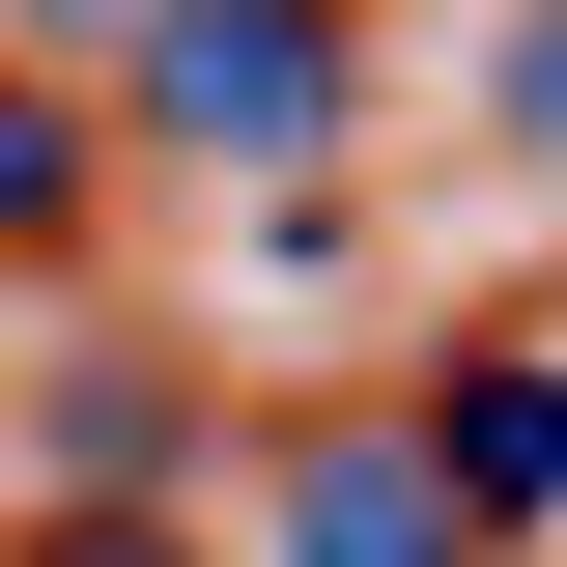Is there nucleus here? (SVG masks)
<instances>
[{
  "label": "nucleus",
  "mask_w": 567,
  "mask_h": 567,
  "mask_svg": "<svg viewBox=\"0 0 567 567\" xmlns=\"http://www.w3.org/2000/svg\"><path fill=\"white\" fill-rule=\"evenodd\" d=\"M369 0H142V58L85 85L114 142H171V171H341V114H369Z\"/></svg>",
  "instance_id": "1"
},
{
  "label": "nucleus",
  "mask_w": 567,
  "mask_h": 567,
  "mask_svg": "<svg viewBox=\"0 0 567 567\" xmlns=\"http://www.w3.org/2000/svg\"><path fill=\"white\" fill-rule=\"evenodd\" d=\"M425 483H454V511H483V567H539L567 539V312H511V341H454V369H425Z\"/></svg>",
  "instance_id": "2"
},
{
  "label": "nucleus",
  "mask_w": 567,
  "mask_h": 567,
  "mask_svg": "<svg viewBox=\"0 0 567 567\" xmlns=\"http://www.w3.org/2000/svg\"><path fill=\"white\" fill-rule=\"evenodd\" d=\"M284 567H483V511L425 483L398 398H341V425H284Z\"/></svg>",
  "instance_id": "3"
},
{
  "label": "nucleus",
  "mask_w": 567,
  "mask_h": 567,
  "mask_svg": "<svg viewBox=\"0 0 567 567\" xmlns=\"http://www.w3.org/2000/svg\"><path fill=\"white\" fill-rule=\"evenodd\" d=\"M85 227H114V114L58 58H0V284H85Z\"/></svg>",
  "instance_id": "4"
},
{
  "label": "nucleus",
  "mask_w": 567,
  "mask_h": 567,
  "mask_svg": "<svg viewBox=\"0 0 567 567\" xmlns=\"http://www.w3.org/2000/svg\"><path fill=\"white\" fill-rule=\"evenodd\" d=\"M483 114H511V142H567V0H483Z\"/></svg>",
  "instance_id": "5"
},
{
  "label": "nucleus",
  "mask_w": 567,
  "mask_h": 567,
  "mask_svg": "<svg viewBox=\"0 0 567 567\" xmlns=\"http://www.w3.org/2000/svg\"><path fill=\"white\" fill-rule=\"evenodd\" d=\"M0 567H199V539H171V511H29Z\"/></svg>",
  "instance_id": "6"
},
{
  "label": "nucleus",
  "mask_w": 567,
  "mask_h": 567,
  "mask_svg": "<svg viewBox=\"0 0 567 567\" xmlns=\"http://www.w3.org/2000/svg\"><path fill=\"white\" fill-rule=\"evenodd\" d=\"M0 29H29L58 85H114V58H142V0H0Z\"/></svg>",
  "instance_id": "7"
},
{
  "label": "nucleus",
  "mask_w": 567,
  "mask_h": 567,
  "mask_svg": "<svg viewBox=\"0 0 567 567\" xmlns=\"http://www.w3.org/2000/svg\"><path fill=\"white\" fill-rule=\"evenodd\" d=\"M0 539H29V454H0Z\"/></svg>",
  "instance_id": "8"
}]
</instances>
